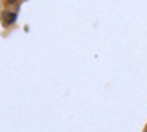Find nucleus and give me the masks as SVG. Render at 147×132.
<instances>
[{
	"label": "nucleus",
	"instance_id": "obj_1",
	"mask_svg": "<svg viewBox=\"0 0 147 132\" xmlns=\"http://www.w3.org/2000/svg\"><path fill=\"white\" fill-rule=\"evenodd\" d=\"M2 17L5 19V25H11V24H14L16 22V17H18V14L16 13H8V11H3V14H2Z\"/></svg>",
	"mask_w": 147,
	"mask_h": 132
},
{
	"label": "nucleus",
	"instance_id": "obj_2",
	"mask_svg": "<svg viewBox=\"0 0 147 132\" xmlns=\"http://www.w3.org/2000/svg\"><path fill=\"white\" fill-rule=\"evenodd\" d=\"M7 2H8V3H14L16 0H7Z\"/></svg>",
	"mask_w": 147,
	"mask_h": 132
},
{
	"label": "nucleus",
	"instance_id": "obj_3",
	"mask_svg": "<svg viewBox=\"0 0 147 132\" xmlns=\"http://www.w3.org/2000/svg\"><path fill=\"white\" fill-rule=\"evenodd\" d=\"M146 132H147V131H146Z\"/></svg>",
	"mask_w": 147,
	"mask_h": 132
}]
</instances>
